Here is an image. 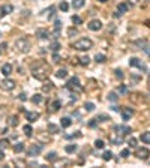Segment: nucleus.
<instances>
[{
  "mask_svg": "<svg viewBox=\"0 0 150 168\" xmlns=\"http://www.w3.org/2000/svg\"><path fill=\"white\" fill-rule=\"evenodd\" d=\"M12 11H14V6H12V5H3L2 8H0V18L8 15V14H11Z\"/></svg>",
  "mask_w": 150,
  "mask_h": 168,
  "instance_id": "11",
  "label": "nucleus"
},
{
  "mask_svg": "<svg viewBox=\"0 0 150 168\" xmlns=\"http://www.w3.org/2000/svg\"><path fill=\"white\" fill-rule=\"evenodd\" d=\"M87 27H89L90 30H93V32H98V30L102 29V23L99 20H92L89 24H87Z\"/></svg>",
  "mask_w": 150,
  "mask_h": 168,
  "instance_id": "10",
  "label": "nucleus"
},
{
  "mask_svg": "<svg viewBox=\"0 0 150 168\" xmlns=\"http://www.w3.org/2000/svg\"><path fill=\"white\" fill-rule=\"evenodd\" d=\"M8 143H9L8 140H0V150H2V149H6V147L9 146Z\"/></svg>",
  "mask_w": 150,
  "mask_h": 168,
  "instance_id": "39",
  "label": "nucleus"
},
{
  "mask_svg": "<svg viewBox=\"0 0 150 168\" xmlns=\"http://www.w3.org/2000/svg\"><path fill=\"white\" fill-rule=\"evenodd\" d=\"M42 149H44V146L42 144H33L30 149H29V152H27V155L29 156H38L41 152H42Z\"/></svg>",
  "mask_w": 150,
  "mask_h": 168,
  "instance_id": "8",
  "label": "nucleus"
},
{
  "mask_svg": "<svg viewBox=\"0 0 150 168\" xmlns=\"http://www.w3.org/2000/svg\"><path fill=\"white\" fill-rule=\"evenodd\" d=\"M117 99H119V95L116 92H110L108 93V101L110 102H117Z\"/></svg>",
  "mask_w": 150,
  "mask_h": 168,
  "instance_id": "25",
  "label": "nucleus"
},
{
  "mask_svg": "<svg viewBox=\"0 0 150 168\" xmlns=\"http://www.w3.org/2000/svg\"><path fill=\"white\" fill-rule=\"evenodd\" d=\"M119 93H120V95H126V93H128V87H126V86H120V87H119Z\"/></svg>",
  "mask_w": 150,
  "mask_h": 168,
  "instance_id": "40",
  "label": "nucleus"
},
{
  "mask_svg": "<svg viewBox=\"0 0 150 168\" xmlns=\"http://www.w3.org/2000/svg\"><path fill=\"white\" fill-rule=\"evenodd\" d=\"M32 102H33V104H41V102H42V96L41 95H35L32 98Z\"/></svg>",
  "mask_w": 150,
  "mask_h": 168,
  "instance_id": "34",
  "label": "nucleus"
},
{
  "mask_svg": "<svg viewBox=\"0 0 150 168\" xmlns=\"http://www.w3.org/2000/svg\"><path fill=\"white\" fill-rule=\"evenodd\" d=\"M24 150V143H18V144H15V147H14V152L15 153H21Z\"/></svg>",
  "mask_w": 150,
  "mask_h": 168,
  "instance_id": "30",
  "label": "nucleus"
},
{
  "mask_svg": "<svg viewBox=\"0 0 150 168\" xmlns=\"http://www.w3.org/2000/svg\"><path fill=\"white\" fill-rule=\"evenodd\" d=\"M141 141H143V143H146V144L150 143V132L149 131H146L144 134H141Z\"/></svg>",
  "mask_w": 150,
  "mask_h": 168,
  "instance_id": "21",
  "label": "nucleus"
},
{
  "mask_svg": "<svg viewBox=\"0 0 150 168\" xmlns=\"http://www.w3.org/2000/svg\"><path fill=\"white\" fill-rule=\"evenodd\" d=\"M59 8H60L62 12H66V11L69 9V5H68L66 2H60V6H59Z\"/></svg>",
  "mask_w": 150,
  "mask_h": 168,
  "instance_id": "36",
  "label": "nucleus"
},
{
  "mask_svg": "<svg viewBox=\"0 0 150 168\" xmlns=\"http://www.w3.org/2000/svg\"><path fill=\"white\" fill-rule=\"evenodd\" d=\"M135 156L138 158V159H147V158H149V149H147V147H140V149H137Z\"/></svg>",
  "mask_w": 150,
  "mask_h": 168,
  "instance_id": "9",
  "label": "nucleus"
},
{
  "mask_svg": "<svg viewBox=\"0 0 150 168\" xmlns=\"http://www.w3.org/2000/svg\"><path fill=\"white\" fill-rule=\"evenodd\" d=\"M65 150H66V153H74L77 150V144H69V146L65 147Z\"/></svg>",
  "mask_w": 150,
  "mask_h": 168,
  "instance_id": "31",
  "label": "nucleus"
},
{
  "mask_svg": "<svg viewBox=\"0 0 150 168\" xmlns=\"http://www.w3.org/2000/svg\"><path fill=\"white\" fill-rule=\"evenodd\" d=\"M107 120H110V117H107V116H99L98 117V122H107Z\"/></svg>",
  "mask_w": 150,
  "mask_h": 168,
  "instance_id": "45",
  "label": "nucleus"
},
{
  "mask_svg": "<svg viewBox=\"0 0 150 168\" xmlns=\"http://www.w3.org/2000/svg\"><path fill=\"white\" fill-rule=\"evenodd\" d=\"M48 131L51 132V134H57V132L60 131V128H59L57 125H53V123H50V125H48Z\"/></svg>",
  "mask_w": 150,
  "mask_h": 168,
  "instance_id": "22",
  "label": "nucleus"
},
{
  "mask_svg": "<svg viewBox=\"0 0 150 168\" xmlns=\"http://www.w3.org/2000/svg\"><path fill=\"white\" fill-rule=\"evenodd\" d=\"M117 11L120 12V14H123V12H126V11H128V5H126V3H120V5L117 6Z\"/></svg>",
  "mask_w": 150,
  "mask_h": 168,
  "instance_id": "32",
  "label": "nucleus"
},
{
  "mask_svg": "<svg viewBox=\"0 0 150 168\" xmlns=\"http://www.w3.org/2000/svg\"><path fill=\"white\" fill-rule=\"evenodd\" d=\"M99 2H102V3H104V2H107V0H99Z\"/></svg>",
  "mask_w": 150,
  "mask_h": 168,
  "instance_id": "54",
  "label": "nucleus"
},
{
  "mask_svg": "<svg viewBox=\"0 0 150 168\" xmlns=\"http://www.w3.org/2000/svg\"><path fill=\"white\" fill-rule=\"evenodd\" d=\"M80 65H83V66H87V65L90 63V57L89 56H83V57H80Z\"/></svg>",
  "mask_w": 150,
  "mask_h": 168,
  "instance_id": "24",
  "label": "nucleus"
},
{
  "mask_svg": "<svg viewBox=\"0 0 150 168\" xmlns=\"http://www.w3.org/2000/svg\"><path fill=\"white\" fill-rule=\"evenodd\" d=\"M18 98H20V101H27V96H26V93H21Z\"/></svg>",
  "mask_w": 150,
  "mask_h": 168,
  "instance_id": "47",
  "label": "nucleus"
},
{
  "mask_svg": "<svg viewBox=\"0 0 150 168\" xmlns=\"http://www.w3.org/2000/svg\"><path fill=\"white\" fill-rule=\"evenodd\" d=\"M53 60L54 62H59V54L56 53V51H54V54H53Z\"/></svg>",
  "mask_w": 150,
  "mask_h": 168,
  "instance_id": "48",
  "label": "nucleus"
},
{
  "mask_svg": "<svg viewBox=\"0 0 150 168\" xmlns=\"http://www.w3.org/2000/svg\"><path fill=\"white\" fill-rule=\"evenodd\" d=\"M128 144H129V147L135 149V147H137V140H135V138H131V140L128 141Z\"/></svg>",
  "mask_w": 150,
  "mask_h": 168,
  "instance_id": "42",
  "label": "nucleus"
},
{
  "mask_svg": "<svg viewBox=\"0 0 150 168\" xmlns=\"http://www.w3.org/2000/svg\"><path fill=\"white\" fill-rule=\"evenodd\" d=\"M2 53H3V50H2V48H0V54H2Z\"/></svg>",
  "mask_w": 150,
  "mask_h": 168,
  "instance_id": "53",
  "label": "nucleus"
},
{
  "mask_svg": "<svg viewBox=\"0 0 150 168\" xmlns=\"http://www.w3.org/2000/svg\"><path fill=\"white\" fill-rule=\"evenodd\" d=\"M36 35H38L39 39H48V38H50V33H48L47 29H39V30L36 32Z\"/></svg>",
  "mask_w": 150,
  "mask_h": 168,
  "instance_id": "14",
  "label": "nucleus"
},
{
  "mask_svg": "<svg viewBox=\"0 0 150 168\" xmlns=\"http://www.w3.org/2000/svg\"><path fill=\"white\" fill-rule=\"evenodd\" d=\"M32 75L39 81H47L50 77V66L45 60H38L32 65Z\"/></svg>",
  "mask_w": 150,
  "mask_h": 168,
  "instance_id": "1",
  "label": "nucleus"
},
{
  "mask_svg": "<svg viewBox=\"0 0 150 168\" xmlns=\"http://www.w3.org/2000/svg\"><path fill=\"white\" fill-rule=\"evenodd\" d=\"M111 110H112V111H116V113H119V111H120V108H119L117 105H112V107H111Z\"/></svg>",
  "mask_w": 150,
  "mask_h": 168,
  "instance_id": "50",
  "label": "nucleus"
},
{
  "mask_svg": "<svg viewBox=\"0 0 150 168\" xmlns=\"http://www.w3.org/2000/svg\"><path fill=\"white\" fill-rule=\"evenodd\" d=\"M66 89L71 90L72 93H74V92H75V93H81L83 90H84L83 86H81V83H80V80L77 78V77H72V78L66 83Z\"/></svg>",
  "mask_w": 150,
  "mask_h": 168,
  "instance_id": "3",
  "label": "nucleus"
},
{
  "mask_svg": "<svg viewBox=\"0 0 150 168\" xmlns=\"http://www.w3.org/2000/svg\"><path fill=\"white\" fill-rule=\"evenodd\" d=\"M26 117H27L29 122H36L38 119L41 117V114L38 113V111H27V113H26Z\"/></svg>",
  "mask_w": 150,
  "mask_h": 168,
  "instance_id": "12",
  "label": "nucleus"
},
{
  "mask_svg": "<svg viewBox=\"0 0 150 168\" xmlns=\"http://www.w3.org/2000/svg\"><path fill=\"white\" fill-rule=\"evenodd\" d=\"M9 125H11L12 128H15V126L18 125V117H17V116H12V117H9Z\"/></svg>",
  "mask_w": 150,
  "mask_h": 168,
  "instance_id": "27",
  "label": "nucleus"
},
{
  "mask_svg": "<svg viewBox=\"0 0 150 168\" xmlns=\"http://www.w3.org/2000/svg\"><path fill=\"white\" fill-rule=\"evenodd\" d=\"M15 47H17V50L20 51V53H29L30 51V42H29V39H26V38H20V39H17Z\"/></svg>",
  "mask_w": 150,
  "mask_h": 168,
  "instance_id": "4",
  "label": "nucleus"
},
{
  "mask_svg": "<svg viewBox=\"0 0 150 168\" xmlns=\"http://www.w3.org/2000/svg\"><path fill=\"white\" fill-rule=\"evenodd\" d=\"M111 158H112V153H111L110 150H108V152H104V155H102V159H104V161H110Z\"/></svg>",
  "mask_w": 150,
  "mask_h": 168,
  "instance_id": "37",
  "label": "nucleus"
},
{
  "mask_svg": "<svg viewBox=\"0 0 150 168\" xmlns=\"http://www.w3.org/2000/svg\"><path fill=\"white\" fill-rule=\"evenodd\" d=\"M95 146H96V149H104L105 143H104L102 140H96V141H95Z\"/></svg>",
  "mask_w": 150,
  "mask_h": 168,
  "instance_id": "38",
  "label": "nucleus"
},
{
  "mask_svg": "<svg viewBox=\"0 0 150 168\" xmlns=\"http://www.w3.org/2000/svg\"><path fill=\"white\" fill-rule=\"evenodd\" d=\"M108 138H110V141H111L112 144H122V143H123V134L119 131L117 128H114V129L110 132Z\"/></svg>",
  "mask_w": 150,
  "mask_h": 168,
  "instance_id": "5",
  "label": "nucleus"
},
{
  "mask_svg": "<svg viewBox=\"0 0 150 168\" xmlns=\"http://www.w3.org/2000/svg\"><path fill=\"white\" fill-rule=\"evenodd\" d=\"M3 158H5V155H3V152H2V150H0V161H2Z\"/></svg>",
  "mask_w": 150,
  "mask_h": 168,
  "instance_id": "51",
  "label": "nucleus"
},
{
  "mask_svg": "<svg viewBox=\"0 0 150 168\" xmlns=\"http://www.w3.org/2000/svg\"><path fill=\"white\" fill-rule=\"evenodd\" d=\"M56 77H57V78H66V77H68V71L66 69H59L56 72Z\"/></svg>",
  "mask_w": 150,
  "mask_h": 168,
  "instance_id": "20",
  "label": "nucleus"
},
{
  "mask_svg": "<svg viewBox=\"0 0 150 168\" xmlns=\"http://www.w3.org/2000/svg\"><path fill=\"white\" fill-rule=\"evenodd\" d=\"M60 29H62V21L60 20H56L54 21V38H57L59 36V32H60Z\"/></svg>",
  "mask_w": 150,
  "mask_h": 168,
  "instance_id": "16",
  "label": "nucleus"
},
{
  "mask_svg": "<svg viewBox=\"0 0 150 168\" xmlns=\"http://www.w3.org/2000/svg\"><path fill=\"white\" fill-rule=\"evenodd\" d=\"M120 156H122V158H128V156H129V150H128V149H125V150H122V153H120Z\"/></svg>",
  "mask_w": 150,
  "mask_h": 168,
  "instance_id": "44",
  "label": "nucleus"
},
{
  "mask_svg": "<svg viewBox=\"0 0 150 168\" xmlns=\"http://www.w3.org/2000/svg\"><path fill=\"white\" fill-rule=\"evenodd\" d=\"M60 107H62V102L57 99V101H54L51 104V111H57V110H60Z\"/></svg>",
  "mask_w": 150,
  "mask_h": 168,
  "instance_id": "26",
  "label": "nucleus"
},
{
  "mask_svg": "<svg viewBox=\"0 0 150 168\" xmlns=\"http://www.w3.org/2000/svg\"><path fill=\"white\" fill-rule=\"evenodd\" d=\"M129 65H131V66H135V68H141L144 72L147 71V68H146V66H143L141 62H140V59H137V57H132V59L129 60Z\"/></svg>",
  "mask_w": 150,
  "mask_h": 168,
  "instance_id": "13",
  "label": "nucleus"
},
{
  "mask_svg": "<svg viewBox=\"0 0 150 168\" xmlns=\"http://www.w3.org/2000/svg\"><path fill=\"white\" fill-rule=\"evenodd\" d=\"M84 108H86V111H93L95 110V104H92V102H86Z\"/></svg>",
  "mask_w": 150,
  "mask_h": 168,
  "instance_id": "35",
  "label": "nucleus"
},
{
  "mask_svg": "<svg viewBox=\"0 0 150 168\" xmlns=\"http://www.w3.org/2000/svg\"><path fill=\"white\" fill-rule=\"evenodd\" d=\"M129 3H132V5H135V3H137V0H129Z\"/></svg>",
  "mask_w": 150,
  "mask_h": 168,
  "instance_id": "52",
  "label": "nucleus"
},
{
  "mask_svg": "<svg viewBox=\"0 0 150 168\" xmlns=\"http://www.w3.org/2000/svg\"><path fill=\"white\" fill-rule=\"evenodd\" d=\"M50 89H51V84H50V81H48V84H45V86H44V90L47 92V90H50Z\"/></svg>",
  "mask_w": 150,
  "mask_h": 168,
  "instance_id": "49",
  "label": "nucleus"
},
{
  "mask_svg": "<svg viewBox=\"0 0 150 168\" xmlns=\"http://www.w3.org/2000/svg\"><path fill=\"white\" fill-rule=\"evenodd\" d=\"M95 60H96L98 63H104V62L107 60V57H105V54H96V56H95Z\"/></svg>",
  "mask_w": 150,
  "mask_h": 168,
  "instance_id": "29",
  "label": "nucleus"
},
{
  "mask_svg": "<svg viewBox=\"0 0 150 168\" xmlns=\"http://www.w3.org/2000/svg\"><path fill=\"white\" fill-rule=\"evenodd\" d=\"M33 131V129H32V126L30 125H26V126H24V134H26V137H32V132Z\"/></svg>",
  "mask_w": 150,
  "mask_h": 168,
  "instance_id": "28",
  "label": "nucleus"
},
{
  "mask_svg": "<svg viewBox=\"0 0 150 168\" xmlns=\"http://www.w3.org/2000/svg\"><path fill=\"white\" fill-rule=\"evenodd\" d=\"M72 21H74V24H77V26H80V24L83 23V20H81L80 17H77V15H74V17H72Z\"/></svg>",
  "mask_w": 150,
  "mask_h": 168,
  "instance_id": "41",
  "label": "nucleus"
},
{
  "mask_svg": "<svg viewBox=\"0 0 150 168\" xmlns=\"http://www.w3.org/2000/svg\"><path fill=\"white\" fill-rule=\"evenodd\" d=\"M50 48H51L53 51H59V50H60V42H57V41L51 42V45H50Z\"/></svg>",
  "mask_w": 150,
  "mask_h": 168,
  "instance_id": "33",
  "label": "nucleus"
},
{
  "mask_svg": "<svg viewBox=\"0 0 150 168\" xmlns=\"http://www.w3.org/2000/svg\"><path fill=\"white\" fill-rule=\"evenodd\" d=\"M2 74H3L5 77H8V75L12 74V65H11V63H5V65H3V66H2Z\"/></svg>",
  "mask_w": 150,
  "mask_h": 168,
  "instance_id": "15",
  "label": "nucleus"
},
{
  "mask_svg": "<svg viewBox=\"0 0 150 168\" xmlns=\"http://www.w3.org/2000/svg\"><path fill=\"white\" fill-rule=\"evenodd\" d=\"M68 33H69V35H71V36H74V35H75V33H77V29H72V27H71V29H69V30H68Z\"/></svg>",
  "mask_w": 150,
  "mask_h": 168,
  "instance_id": "46",
  "label": "nucleus"
},
{
  "mask_svg": "<svg viewBox=\"0 0 150 168\" xmlns=\"http://www.w3.org/2000/svg\"><path fill=\"white\" fill-rule=\"evenodd\" d=\"M60 125L63 126V128H69L71 125H72V119H69V117H63L60 120Z\"/></svg>",
  "mask_w": 150,
  "mask_h": 168,
  "instance_id": "17",
  "label": "nucleus"
},
{
  "mask_svg": "<svg viewBox=\"0 0 150 168\" xmlns=\"http://www.w3.org/2000/svg\"><path fill=\"white\" fill-rule=\"evenodd\" d=\"M117 129L123 134V135H128V134H131V128L129 126H117Z\"/></svg>",
  "mask_w": 150,
  "mask_h": 168,
  "instance_id": "23",
  "label": "nucleus"
},
{
  "mask_svg": "<svg viewBox=\"0 0 150 168\" xmlns=\"http://www.w3.org/2000/svg\"><path fill=\"white\" fill-rule=\"evenodd\" d=\"M0 35H2V33H0Z\"/></svg>",
  "mask_w": 150,
  "mask_h": 168,
  "instance_id": "55",
  "label": "nucleus"
},
{
  "mask_svg": "<svg viewBox=\"0 0 150 168\" xmlns=\"http://www.w3.org/2000/svg\"><path fill=\"white\" fill-rule=\"evenodd\" d=\"M119 113H122V119H123L125 122L131 120V119H132V116H134V110L129 108V107H123Z\"/></svg>",
  "mask_w": 150,
  "mask_h": 168,
  "instance_id": "7",
  "label": "nucleus"
},
{
  "mask_svg": "<svg viewBox=\"0 0 150 168\" xmlns=\"http://www.w3.org/2000/svg\"><path fill=\"white\" fill-rule=\"evenodd\" d=\"M0 89L2 90H6V92H11V90H14L15 89V81L14 80H3V81H0Z\"/></svg>",
  "mask_w": 150,
  "mask_h": 168,
  "instance_id": "6",
  "label": "nucleus"
},
{
  "mask_svg": "<svg viewBox=\"0 0 150 168\" xmlns=\"http://www.w3.org/2000/svg\"><path fill=\"white\" fill-rule=\"evenodd\" d=\"M72 47L75 50H78V51H89L93 47V42L89 39V38H81V39H78L77 42H74Z\"/></svg>",
  "mask_w": 150,
  "mask_h": 168,
  "instance_id": "2",
  "label": "nucleus"
},
{
  "mask_svg": "<svg viewBox=\"0 0 150 168\" xmlns=\"http://www.w3.org/2000/svg\"><path fill=\"white\" fill-rule=\"evenodd\" d=\"M84 6V0H72V8L75 9H80Z\"/></svg>",
  "mask_w": 150,
  "mask_h": 168,
  "instance_id": "19",
  "label": "nucleus"
},
{
  "mask_svg": "<svg viewBox=\"0 0 150 168\" xmlns=\"http://www.w3.org/2000/svg\"><path fill=\"white\" fill-rule=\"evenodd\" d=\"M116 77L119 80H123V72H122V69H116Z\"/></svg>",
  "mask_w": 150,
  "mask_h": 168,
  "instance_id": "43",
  "label": "nucleus"
},
{
  "mask_svg": "<svg viewBox=\"0 0 150 168\" xmlns=\"http://www.w3.org/2000/svg\"><path fill=\"white\" fill-rule=\"evenodd\" d=\"M47 161L56 162V161H57V153H56V152H50V153L47 155Z\"/></svg>",
  "mask_w": 150,
  "mask_h": 168,
  "instance_id": "18",
  "label": "nucleus"
}]
</instances>
